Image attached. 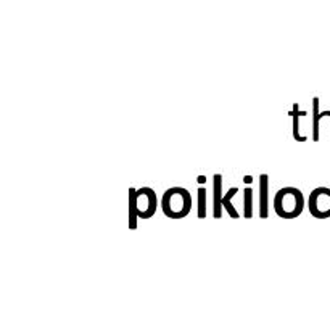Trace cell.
Segmentation results:
<instances>
[{
	"label": "cell",
	"mask_w": 330,
	"mask_h": 309,
	"mask_svg": "<svg viewBox=\"0 0 330 309\" xmlns=\"http://www.w3.org/2000/svg\"><path fill=\"white\" fill-rule=\"evenodd\" d=\"M274 209L283 219L298 217L305 209V197L296 187H283L274 197Z\"/></svg>",
	"instance_id": "6da1fadb"
},
{
	"label": "cell",
	"mask_w": 330,
	"mask_h": 309,
	"mask_svg": "<svg viewBox=\"0 0 330 309\" xmlns=\"http://www.w3.org/2000/svg\"><path fill=\"white\" fill-rule=\"evenodd\" d=\"M161 209L171 219H182L192 209V195L184 187H171L163 193Z\"/></svg>",
	"instance_id": "7a4b0ae2"
},
{
	"label": "cell",
	"mask_w": 330,
	"mask_h": 309,
	"mask_svg": "<svg viewBox=\"0 0 330 309\" xmlns=\"http://www.w3.org/2000/svg\"><path fill=\"white\" fill-rule=\"evenodd\" d=\"M129 203L135 206L139 217L148 219L157 211V193L150 187L131 189L129 190Z\"/></svg>",
	"instance_id": "3957f363"
},
{
	"label": "cell",
	"mask_w": 330,
	"mask_h": 309,
	"mask_svg": "<svg viewBox=\"0 0 330 309\" xmlns=\"http://www.w3.org/2000/svg\"><path fill=\"white\" fill-rule=\"evenodd\" d=\"M322 197H330V189H327V187H318V189H314L311 193H309L308 208H309V212H311L314 217L329 219L330 217V209L326 211V209H322V206H319Z\"/></svg>",
	"instance_id": "277c9868"
},
{
	"label": "cell",
	"mask_w": 330,
	"mask_h": 309,
	"mask_svg": "<svg viewBox=\"0 0 330 309\" xmlns=\"http://www.w3.org/2000/svg\"><path fill=\"white\" fill-rule=\"evenodd\" d=\"M222 176L216 172L213 176V216L216 219H221L222 216Z\"/></svg>",
	"instance_id": "5b68a950"
},
{
	"label": "cell",
	"mask_w": 330,
	"mask_h": 309,
	"mask_svg": "<svg viewBox=\"0 0 330 309\" xmlns=\"http://www.w3.org/2000/svg\"><path fill=\"white\" fill-rule=\"evenodd\" d=\"M269 176L261 174L260 176V217L269 216Z\"/></svg>",
	"instance_id": "8992f818"
},
{
	"label": "cell",
	"mask_w": 330,
	"mask_h": 309,
	"mask_svg": "<svg viewBox=\"0 0 330 309\" xmlns=\"http://www.w3.org/2000/svg\"><path fill=\"white\" fill-rule=\"evenodd\" d=\"M322 118H330V109L319 111V97L313 99V140H319V124Z\"/></svg>",
	"instance_id": "52a82bcc"
},
{
	"label": "cell",
	"mask_w": 330,
	"mask_h": 309,
	"mask_svg": "<svg viewBox=\"0 0 330 309\" xmlns=\"http://www.w3.org/2000/svg\"><path fill=\"white\" fill-rule=\"evenodd\" d=\"M305 114H308V113H306V111H301V109H300V103H293V108H292V111H290V116H292V119H293L292 129H293V139H295L296 142H306V140H308L306 135H303V134L300 132V131H301L300 119H301V116H305Z\"/></svg>",
	"instance_id": "ba28073f"
},
{
	"label": "cell",
	"mask_w": 330,
	"mask_h": 309,
	"mask_svg": "<svg viewBox=\"0 0 330 309\" xmlns=\"http://www.w3.org/2000/svg\"><path fill=\"white\" fill-rule=\"evenodd\" d=\"M238 192V187H230V189L227 190V193L224 195V198H222V206H224V209L229 212V216L230 217H234V219H238L240 217V214H238V211L235 209V206L232 205V198L235 197V193Z\"/></svg>",
	"instance_id": "9c48e42d"
},
{
	"label": "cell",
	"mask_w": 330,
	"mask_h": 309,
	"mask_svg": "<svg viewBox=\"0 0 330 309\" xmlns=\"http://www.w3.org/2000/svg\"><path fill=\"white\" fill-rule=\"evenodd\" d=\"M243 216L245 217H251L253 216V189L247 187L243 190Z\"/></svg>",
	"instance_id": "30bf717a"
},
{
	"label": "cell",
	"mask_w": 330,
	"mask_h": 309,
	"mask_svg": "<svg viewBox=\"0 0 330 309\" xmlns=\"http://www.w3.org/2000/svg\"><path fill=\"white\" fill-rule=\"evenodd\" d=\"M198 217H206V189L198 187Z\"/></svg>",
	"instance_id": "8fae6325"
},
{
	"label": "cell",
	"mask_w": 330,
	"mask_h": 309,
	"mask_svg": "<svg viewBox=\"0 0 330 309\" xmlns=\"http://www.w3.org/2000/svg\"><path fill=\"white\" fill-rule=\"evenodd\" d=\"M243 182H245V184H251V182H253V177H251V176H245V177H243Z\"/></svg>",
	"instance_id": "7c38bea8"
},
{
	"label": "cell",
	"mask_w": 330,
	"mask_h": 309,
	"mask_svg": "<svg viewBox=\"0 0 330 309\" xmlns=\"http://www.w3.org/2000/svg\"><path fill=\"white\" fill-rule=\"evenodd\" d=\"M206 182V177L205 176H198V184H205Z\"/></svg>",
	"instance_id": "4fadbf2b"
}]
</instances>
